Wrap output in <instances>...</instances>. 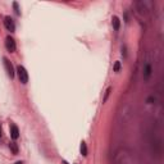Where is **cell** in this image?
<instances>
[{
    "mask_svg": "<svg viewBox=\"0 0 164 164\" xmlns=\"http://www.w3.org/2000/svg\"><path fill=\"white\" fill-rule=\"evenodd\" d=\"M122 54H123V57L126 58V46H123V48H122Z\"/></svg>",
    "mask_w": 164,
    "mask_h": 164,
    "instance_id": "5bb4252c",
    "label": "cell"
},
{
    "mask_svg": "<svg viewBox=\"0 0 164 164\" xmlns=\"http://www.w3.org/2000/svg\"><path fill=\"white\" fill-rule=\"evenodd\" d=\"M112 90H113V87H108V90H107V92H105V96H104V99H103V101H104V103H105V101L108 100V97H109V95H110Z\"/></svg>",
    "mask_w": 164,
    "mask_h": 164,
    "instance_id": "30bf717a",
    "label": "cell"
},
{
    "mask_svg": "<svg viewBox=\"0 0 164 164\" xmlns=\"http://www.w3.org/2000/svg\"><path fill=\"white\" fill-rule=\"evenodd\" d=\"M17 73H18V78H19V81H21L23 85H26L27 82H28V73H27L26 68H25V67H22V65H19V67L17 68Z\"/></svg>",
    "mask_w": 164,
    "mask_h": 164,
    "instance_id": "6da1fadb",
    "label": "cell"
},
{
    "mask_svg": "<svg viewBox=\"0 0 164 164\" xmlns=\"http://www.w3.org/2000/svg\"><path fill=\"white\" fill-rule=\"evenodd\" d=\"M5 48H7V50L9 51V53H14L15 51V41H14V39L13 37H10V36H8L7 39H5Z\"/></svg>",
    "mask_w": 164,
    "mask_h": 164,
    "instance_id": "7a4b0ae2",
    "label": "cell"
},
{
    "mask_svg": "<svg viewBox=\"0 0 164 164\" xmlns=\"http://www.w3.org/2000/svg\"><path fill=\"white\" fill-rule=\"evenodd\" d=\"M153 101H155V99H154L153 96H150L149 99H147V103H149V104H153Z\"/></svg>",
    "mask_w": 164,
    "mask_h": 164,
    "instance_id": "4fadbf2b",
    "label": "cell"
},
{
    "mask_svg": "<svg viewBox=\"0 0 164 164\" xmlns=\"http://www.w3.org/2000/svg\"><path fill=\"white\" fill-rule=\"evenodd\" d=\"M3 63H4V67H5V71H7V74L9 76L10 78H13L14 77V68H13V65L12 63H10L7 58H4L3 59Z\"/></svg>",
    "mask_w": 164,
    "mask_h": 164,
    "instance_id": "3957f363",
    "label": "cell"
},
{
    "mask_svg": "<svg viewBox=\"0 0 164 164\" xmlns=\"http://www.w3.org/2000/svg\"><path fill=\"white\" fill-rule=\"evenodd\" d=\"M9 149L12 150L13 154H18V146H17V144H15V143H10L9 144Z\"/></svg>",
    "mask_w": 164,
    "mask_h": 164,
    "instance_id": "9c48e42d",
    "label": "cell"
},
{
    "mask_svg": "<svg viewBox=\"0 0 164 164\" xmlns=\"http://www.w3.org/2000/svg\"><path fill=\"white\" fill-rule=\"evenodd\" d=\"M10 136L13 140H17L19 137V130L15 124H10Z\"/></svg>",
    "mask_w": 164,
    "mask_h": 164,
    "instance_id": "5b68a950",
    "label": "cell"
},
{
    "mask_svg": "<svg viewBox=\"0 0 164 164\" xmlns=\"http://www.w3.org/2000/svg\"><path fill=\"white\" fill-rule=\"evenodd\" d=\"M4 26H5V28H7L9 32H14L15 31V25H14L13 19L10 18L9 15H7V17L4 18Z\"/></svg>",
    "mask_w": 164,
    "mask_h": 164,
    "instance_id": "277c9868",
    "label": "cell"
},
{
    "mask_svg": "<svg viewBox=\"0 0 164 164\" xmlns=\"http://www.w3.org/2000/svg\"><path fill=\"white\" fill-rule=\"evenodd\" d=\"M80 150H81V154L84 155V156H86V155H87V146H86V143H85V141H82V143H81V147H80Z\"/></svg>",
    "mask_w": 164,
    "mask_h": 164,
    "instance_id": "ba28073f",
    "label": "cell"
},
{
    "mask_svg": "<svg viewBox=\"0 0 164 164\" xmlns=\"http://www.w3.org/2000/svg\"><path fill=\"white\" fill-rule=\"evenodd\" d=\"M150 76H151V64L146 63L145 64V68H144V77H145V80H147Z\"/></svg>",
    "mask_w": 164,
    "mask_h": 164,
    "instance_id": "8992f818",
    "label": "cell"
},
{
    "mask_svg": "<svg viewBox=\"0 0 164 164\" xmlns=\"http://www.w3.org/2000/svg\"><path fill=\"white\" fill-rule=\"evenodd\" d=\"M14 164H23V163H22V162H17V163H14Z\"/></svg>",
    "mask_w": 164,
    "mask_h": 164,
    "instance_id": "9a60e30c",
    "label": "cell"
},
{
    "mask_svg": "<svg viewBox=\"0 0 164 164\" xmlns=\"http://www.w3.org/2000/svg\"><path fill=\"white\" fill-rule=\"evenodd\" d=\"M119 69H121V63L116 62L114 63V72H119Z\"/></svg>",
    "mask_w": 164,
    "mask_h": 164,
    "instance_id": "8fae6325",
    "label": "cell"
},
{
    "mask_svg": "<svg viewBox=\"0 0 164 164\" xmlns=\"http://www.w3.org/2000/svg\"><path fill=\"white\" fill-rule=\"evenodd\" d=\"M13 7H14L15 13H17V14L19 15V14H21V12H19V9H18V4H17V3H13Z\"/></svg>",
    "mask_w": 164,
    "mask_h": 164,
    "instance_id": "7c38bea8",
    "label": "cell"
},
{
    "mask_svg": "<svg viewBox=\"0 0 164 164\" xmlns=\"http://www.w3.org/2000/svg\"><path fill=\"white\" fill-rule=\"evenodd\" d=\"M0 137H2V127H0Z\"/></svg>",
    "mask_w": 164,
    "mask_h": 164,
    "instance_id": "2e32d148",
    "label": "cell"
},
{
    "mask_svg": "<svg viewBox=\"0 0 164 164\" xmlns=\"http://www.w3.org/2000/svg\"><path fill=\"white\" fill-rule=\"evenodd\" d=\"M112 25L114 27V30L118 31L119 30V26H121V21H119V18L117 17V15H114V17L112 18Z\"/></svg>",
    "mask_w": 164,
    "mask_h": 164,
    "instance_id": "52a82bcc",
    "label": "cell"
}]
</instances>
